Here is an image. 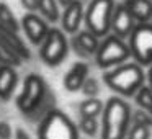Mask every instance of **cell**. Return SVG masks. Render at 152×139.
Listing matches in <instances>:
<instances>
[{
    "label": "cell",
    "mask_w": 152,
    "mask_h": 139,
    "mask_svg": "<svg viewBox=\"0 0 152 139\" xmlns=\"http://www.w3.org/2000/svg\"><path fill=\"white\" fill-rule=\"evenodd\" d=\"M132 110L119 95L110 97L102 113V139H126Z\"/></svg>",
    "instance_id": "cell-1"
},
{
    "label": "cell",
    "mask_w": 152,
    "mask_h": 139,
    "mask_svg": "<svg viewBox=\"0 0 152 139\" xmlns=\"http://www.w3.org/2000/svg\"><path fill=\"white\" fill-rule=\"evenodd\" d=\"M145 75L141 64L134 62H124L116 67H111L103 74L106 87L111 89L119 97H134V93L144 85Z\"/></svg>",
    "instance_id": "cell-2"
},
{
    "label": "cell",
    "mask_w": 152,
    "mask_h": 139,
    "mask_svg": "<svg viewBox=\"0 0 152 139\" xmlns=\"http://www.w3.org/2000/svg\"><path fill=\"white\" fill-rule=\"evenodd\" d=\"M38 139H79V128L64 111L54 108L38 123Z\"/></svg>",
    "instance_id": "cell-3"
},
{
    "label": "cell",
    "mask_w": 152,
    "mask_h": 139,
    "mask_svg": "<svg viewBox=\"0 0 152 139\" xmlns=\"http://www.w3.org/2000/svg\"><path fill=\"white\" fill-rule=\"evenodd\" d=\"M129 57H131L129 44L123 38L108 33L100 41L98 51L95 54V62L102 69H111V67H116L119 64L128 62Z\"/></svg>",
    "instance_id": "cell-4"
},
{
    "label": "cell",
    "mask_w": 152,
    "mask_h": 139,
    "mask_svg": "<svg viewBox=\"0 0 152 139\" xmlns=\"http://www.w3.org/2000/svg\"><path fill=\"white\" fill-rule=\"evenodd\" d=\"M48 93H49V89H48V83L44 82L43 77L39 74H28L17 97L18 110L28 118L43 103Z\"/></svg>",
    "instance_id": "cell-5"
},
{
    "label": "cell",
    "mask_w": 152,
    "mask_h": 139,
    "mask_svg": "<svg viewBox=\"0 0 152 139\" xmlns=\"http://www.w3.org/2000/svg\"><path fill=\"white\" fill-rule=\"evenodd\" d=\"M115 7V0H90L85 8V28L98 38H105L111 33V17Z\"/></svg>",
    "instance_id": "cell-6"
},
{
    "label": "cell",
    "mask_w": 152,
    "mask_h": 139,
    "mask_svg": "<svg viewBox=\"0 0 152 139\" xmlns=\"http://www.w3.org/2000/svg\"><path fill=\"white\" fill-rule=\"evenodd\" d=\"M69 41L61 28H51L44 41L39 44V57L46 66L56 67L64 62L69 53Z\"/></svg>",
    "instance_id": "cell-7"
},
{
    "label": "cell",
    "mask_w": 152,
    "mask_h": 139,
    "mask_svg": "<svg viewBox=\"0 0 152 139\" xmlns=\"http://www.w3.org/2000/svg\"><path fill=\"white\" fill-rule=\"evenodd\" d=\"M129 40V49L134 61L141 66H152V23H137Z\"/></svg>",
    "instance_id": "cell-8"
},
{
    "label": "cell",
    "mask_w": 152,
    "mask_h": 139,
    "mask_svg": "<svg viewBox=\"0 0 152 139\" xmlns=\"http://www.w3.org/2000/svg\"><path fill=\"white\" fill-rule=\"evenodd\" d=\"M20 28L23 30L26 40L34 46H39L51 30L49 23L39 13H30V12H26V15H23V18L20 21Z\"/></svg>",
    "instance_id": "cell-9"
},
{
    "label": "cell",
    "mask_w": 152,
    "mask_h": 139,
    "mask_svg": "<svg viewBox=\"0 0 152 139\" xmlns=\"http://www.w3.org/2000/svg\"><path fill=\"white\" fill-rule=\"evenodd\" d=\"M83 20H85V8L82 0H74L64 7L61 12V30L66 34H75L80 31Z\"/></svg>",
    "instance_id": "cell-10"
},
{
    "label": "cell",
    "mask_w": 152,
    "mask_h": 139,
    "mask_svg": "<svg viewBox=\"0 0 152 139\" xmlns=\"http://www.w3.org/2000/svg\"><path fill=\"white\" fill-rule=\"evenodd\" d=\"M70 48L72 51L82 59H90V57H95L96 51L100 46V38L95 33H92L90 30H80L75 34H72V40H70Z\"/></svg>",
    "instance_id": "cell-11"
},
{
    "label": "cell",
    "mask_w": 152,
    "mask_h": 139,
    "mask_svg": "<svg viewBox=\"0 0 152 139\" xmlns=\"http://www.w3.org/2000/svg\"><path fill=\"white\" fill-rule=\"evenodd\" d=\"M136 25L137 23L132 18V15L128 10V7L124 4L116 5L115 12H113V17H111V33L119 36V38H123V40H126V38L131 36Z\"/></svg>",
    "instance_id": "cell-12"
},
{
    "label": "cell",
    "mask_w": 152,
    "mask_h": 139,
    "mask_svg": "<svg viewBox=\"0 0 152 139\" xmlns=\"http://www.w3.org/2000/svg\"><path fill=\"white\" fill-rule=\"evenodd\" d=\"M88 74H90V67L85 61L74 62L72 67L64 75V87H66V90H69V92H79L82 89L83 82L87 80V77H88Z\"/></svg>",
    "instance_id": "cell-13"
},
{
    "label": "cell",
    "mask_w": 152,
    "mask_h": 139,
    "mask_svg": "<svg viewBox=\"0 0 152 139\" xmlns=\"http://www.w3.org/2000/svg\"><path fill=\"white\" fill-rule=\"evenodd\" d=\"M17 83H18V74L13 69V66L0 64V98L2 100L10 98Z\"/></svg>",
    "instance_id": "cell-14"
},
{
    "label": "cell",
    "mask_w": 152,
    "mask_h": 139,
    "mask_svg": "<svg viewBox=\"0 0 152 139\" xmlns=\"http://www.w3.org/2000/svg\"><path fill=\"white\" fill-rule=\"evenodd\" d=\"M0 40L5 41L23 61H28L31 57L30 49H28L26 43L23 41V38L18 36V31H10V30H5V28H0Z\"/></svg>",
    "instance_id": "cell-15"
},
{
    "label": "cell",
    "mask_w": 152,
    "mask_h": 139,
    "mask_svg": "<svg viewBox=\"0 0 152 139\" xmlns=\"http://www.w3.org/2000/svg\"><path fill=\"white\" fill-rule=\"evenodd\" d=\"M136 23H147L152 17V0H124Z\"/></svg>",
    "instance_id": "cell-16"
},
{
    "label": "cell",
    "mask_w": 152,
    "mask_h": 139,
    "mask_svg": "<svg viewBox=\"0 0 152 139\" xmlns=\"http://www.w3.org/2000/svg\"><path fill=\"white\" fill-rule=\"evenodd\" d=\"M38 13L48 23H57L61 20V10L57 0H38Z\"/></svg>",
    "instance_id": "cell-17"
},
{
    "label": "cell",
    "mask_w": 152,
    "mask_h": 139,
    "mask_svg": "<svg viewBox=\"0 0 152 139\" xmlns=\"http://www.w3.org/2000/svg\"><path fill=\"white\" fill-rule=\"evenodd\" d=\"M103 108H105V103H103L98 97H93V98H85L83 102H80L79 113H80V116L98 118V116L103 113Z\"/></svg>",
    "instance_id": "cell-18"
},
{
    "label": "cell",
    "mask_w": 152,
    "mask_h": 139,
    "mask_svg": "<svg viewBox=\"0 0 152 139\" xmlns=\"http://www.w3.org/2000/svg\"><path fill=\"white\" fill-rule=\"evenodd\" d=\"M54 105H56V97H54V93L49 90V93H48L46 98L43 100V103H41V105L38 106V108L34 110L30 116H28V119H30V121H33V123H39L41 119L48 115V113H51L54 108H56Z\"/></svg>",
    "instance_id": "cell-19"
},
{
    "label": "cell",
    "mask_w": 152,
    "mask_h": 139,
    "mask_svg": "<svg viewBox=\"0 0 152 139\" xmlns=\"http://www.w3.org/2000/svg\"><path fill=\"white\" fill-rule=\"evenodd\" d=\"M0 28L10 31H20V21L15 18L13 12L7 4H0Z\"/></svg>",
    "instance_id": "cell-20"
},
{
    "label": "cell",
    "mask_w": 152,
    "mask_h": 139,
    "mask_svg": "<svg viewBox=\"0 0 152 139\" xmlns=\"http://www.w3.org/2000/svg\"><path fill=\"white\" fill-rule=\"evenodd\" d=\"M134 102L137 105V108H141L152 115V89L149 85H142L134 93Z\"/></svg>",
    "instance_id": "cell-21"
},
{
    "label": "cell",
    "mask_w": 152,
    "mask_h": 139,
    "mask_svg": "<svg viewBox=\"0 0 152 139\" xmlns=\"http://www.w3.org/2000/svg\"><path fill=\"white\" fill-rule=\"evenodd\" d=\"M21 62H23V59H21V57L18 56L5 41L0 40V64L17 67V66H20Z\"/></svg>",
    "instance_id": "cell-22"
},
{
    "label": "cell",
    "mask_w": 152,
    "mask_h": 139,
    "mask_svg": "<svg viewBox=\"0 0 152 139\" xmlns=\"http://www.w3.org/2000/svg\"><path fill=\"white\" fill-rule=\"evenodd\" d=\"M77 128H79V131H82L85 136L93 138V136L98 134V129H100L98 118H92V116H80Z\"/></svg>",
    "instance_id": "cell-23"
},
{
    "label": "cell",
    "mask_w": 152,
    "mask_h": 139,
    "mask_svg": "<svg viewBox=\"0 0 152 139\" xmlns=\"http://www.w3.org/2000/svg\"><path fill=\"white\" fill-rule=\"evenodd\" d=\"M126 139H151V128L139 123H131Z\"/></svg>",
    "instance_id": "cell-24"
},
{
    "label": "cell",
    "mask_w": 152,
    "mask_h": 139,
    "mask_svg": "<svg viewBox=\"0 0 152 139\" xmlns=\"http://www.w3.org/2000/svg\"><path fill=\"white\" fill-rule=\"evenodd\" d=\"M80 92L87 97V98H93V97L100 95V82L95 77H87V80L83 82Z\"/></svg>",
    "instance_id": "cell-25"
},
{
    "label": "cell",
    "mask_w": 152,
    "mask_h": 139,
    "mask_svg": "<svg viewBox=\"0 0 152 139\" xmlns=\"http://www.w3.org/2000/svg\"><path fill=\"white\" fill-rule=\"evenodd\" d=\"M131 123H139V124H144L152 128V115L141 108H136L134 111L131 113Z\"/></svg>",
    "instance_id": "cell-26"
},
{
    "label": "cell",
    "mask_w": 152,
    "mask_h": 139,
    "mask_svg": "<svg viewBox=\"0 0 152 139\" xmlns=\"http://www.w3.org/2000/svg\"><path fill=\"white\" fill-rule=\"evenodd\" d=\"M13 138V129L7 121H0V139H12Z\"/></svg>",
    "instance_id": "cell-27"
},
{
    "label": "cell",
    "mask_w": 152,
    "mask_h": 139,
    "mask_svg": "<svg viewBox=\"0 0 152 139\" xmlns=\"http://www.w3.org/2000/svg\"><path fill=\"white\" fill-rule=\"evenodd\" d=\"M21 7L30 13H36L38 12V0H20Z\"/></svg>",
    "instance_id": "cell-28"
},
{
    "label": "cell",
    "mask_w": 152,
    "mask_h": 139,
    "mask_svg": "<svg viewBox=\"0 0 152 139\" xmlns=\"http://www.w3.org/2000/svg\"><path fill=\"white\" fill-rule=\"evenodd\" d=\"M13 139H31V138L23 128H17V131H15V134H13Z\"/></svg>",
    "instance_id": "cell-29"
},
{
    "label": "cell",
    "mask_w": 152,
    "mask_h": 139,
    "mask_svg": "<svg viewBox=\"0 0 152 139\" xmlns=\"http://www.w3.org/2000/svg\"><path fill=\"white\" fill-rule=\"evenodd\" d=\"M147 82H149V87L152 89V66L149 67V72H147Z\"/></svg>",
    "instance_id": "cell-30"
},
{
    "label": "cell",
    "mask_w": 152,
    "mask_h": 139,
    "mask_svg": "<svg viewBox=\"0 0 152 139\" xmlns=\"http://www.w3.org/2000/svg\"><path fill=\"white\" fill-rule=\"evenodd\" d=\"M57 2H59L61 7H66V5H69L70 2H74V0H57Z\"/></svg>",
    "instance_id": "cell-31"
},
{
    "label": "cell",
    "mask_w": 152,
    "mask_h": 139,
    "mask_svg": "<svg viewBox=\"0 0 152 139\" xmlns=\"http://www.w3.org/2000/svg\"><path fill=\"white\" fill-rule=\"evenodd\" d=\"M151 23H152V17H151Z\"/></svg>",
    "instance_id": "cell-32"
}]
</instances>
